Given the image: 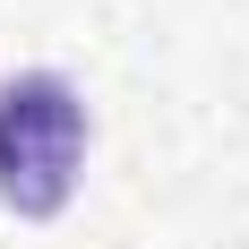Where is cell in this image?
Listing matches in <instances>:
<instances>
[{"label": "cell", "instance_id": "cell-1", "mask_svg": "<svg viewBox=\"0 0 249 249\" xmlns=\"http://www.w3.org/2000/svg\"><path fill=\"white\" fill-rule=\"evenodd\" d=\"M77 163H86V103H77L69 77L26 69L0 86V206L43 224L60 215L77 189Z\"/></svg>", "mask_w": 249, "mask_h": 249}]
</instances>
